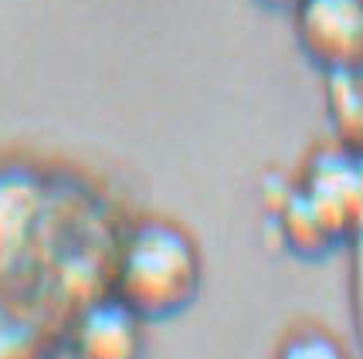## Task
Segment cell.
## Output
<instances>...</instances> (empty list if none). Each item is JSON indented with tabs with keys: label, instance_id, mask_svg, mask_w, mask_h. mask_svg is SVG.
I'll use <instances>...</instances> for the list:
<instances>
[{
	"label": "cell",
	"instance_id": "1",
	"mask_svg": "<svg viewBox=\"0 0 363 359\" xmlns=\"http://www.w3.org/2000/svg\"><path fill=\"white\" fill-rule=\"evenodd\" d=\"M204 265L197 241L170 220H143L126 234L112 265V295L143 322L170 319L201 295Z\"/></svg>",
	"mask_w": 363,
	"mask_h": 359
},
{
	"label": "cell",
	"instance_id": "2",
	"mask_svg": "<svg viewBox=\"0 0 363 359\" xmlns=\"http://www.w3.org/2000/svg\"><path fill=\"white\" fill-rule=\"evenodd\" d=\"M292 14L302 51L326 75L363 64V0H299Z\"/></svg>",
	"mask_w": 363,
	"mask_h": 359
},
{
	"label": "cell",
	"instance_id": "3",
	"mask_svg": "<svg viewBox=\"0 0 363 359\" xmlns=\"http://www.w3.org/2000/svg\"><path fill=\"white\" fill-rule=\"evenodd\" d=\"M48 193L28 166H0V295L28 265L45 224Z\"/></svg>",
	"mask_w": 363,
	"mask_h": 359
},
{
	"label": "cell",
	"instance_id": "4",
	"mask_svg": "<svg viewBox=\"0 0 363 359\" xmlns=\"http://www.w3.org/2000/svg\"><path fill=\"white\" fill-rule=\"evenodd\" d=\"M302 190L330 220L340 241L363 231V163L350 153H323L309 166Z\"/></svg>",
	"mask_w": 363,
	"mask_h": 359
},
{
	"label": "cell",
	"instance_id": "5",
	"mask_svg": "<svg viewBox=\"0 0 363 359\" xmlns=\"http://www.w3.org/2000/svg\"><path fill=\"white\" fill-rule=\"evenodd\" d=\"M72 353L95 359H126L143 349V319L119 298H102L82 309L68 329Z\"/></svg>",
	"mask_w": 363,
	"mask_h": 359
},
{
	"label": "cell",
	"instance_id": "6",
	"mask_svg": "<svg viewBox=\"0 0 363 359\" xmlns=\"http://www.w3.org/2000/svg\"><path fill=\"white\" fill-rule=\"evenodd\" d=\"M275 227L289 248H296L299 254H326L333 244H340L336 231L330 227V220L319 214V207L309 200L306 190H289L279 207H275Z\"/></svg>",
	"mask_w": 363,
	"mask_h": 359
},
{
	"label": "cell",
	"instance_id": "7",
	"mask_svg": "<svg viewBox=\"0 0 363 359\" xmlns=\"http://www.w3.org/2000/svg\"><path fill=\"white\" fill-rule=\"evenodd\" d=\"M34 349V329L11 309V302L0 295V356H21Z\"/></svg>",
	"mask_w": 363,
	"mask_h": 359
},
{
	"label": "cell",
	"instance_id": "8",
	"mask_svg": "<svg viewBox=\"0 0 363 359\" xmlns=\"http://www.w3.org/2000/svg\"><path fill=\"white\" fill-rule=\"evenodd\" d=\"M282 356H319V359H330V356H343V346L333 339L326 329H299L289 336V343L282 346Z\"/></svg>",
	"mask_w": 363,
	"mask_h": 359
},
{
	"label": "cell",
	"instance_id": "9",
	"mask_svg": "<svg viewBox=\"0 0 363 359\" xmlns=\"http://www.w3.org/2000/svg\"><path fill=\"white\" fill-rule=\"evenodd\" d=\"M353 312H357V332L363 339V231L353 237Z\"/></svg>",
	"mask_w": 363,
	"mask_h": 359
},
{
	"label": "cell",
	"instance_id": "10",
	"mask_svg": "<svg viewBox=\"0 0 363 359\" xmlns=\"http://www.w3.org/2000/svg\"><path fill=\"white\" fill-rule=\"evenodd\" d=\"M262 4H269V7H289V11H292L299 0H262Z\"/></svg>",
	"mask_w": 363,
	"mask_h": 359
},
{
	"label": "cell",
	"instance_id": "11",
	"mask_svg": "<svg viewBox=\"0 0 363 359\" xmlns=\"http://www.w3.org/2000/svg\"><path fill=\"white\" fill-rule=\"evenodd\" d=\"M360 163H363V153H360Z\"/></svg>",
	"mask_w": 363,
	"mask_h": 359
}]
</instances>
